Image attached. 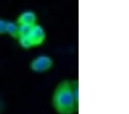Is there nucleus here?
Returning a JSON list of instances; mask_svg holds the SVG:
<instances>
[{"mask_svg": "<svg viewBox=\"0 0 129 114\" xmlns=\"http://www.w3.org/2000/svg\"><path fill=\"white\" fill-rule=\"evenodd\" d=\"M52 105L59 114H74L78 112L79 104L73 94L71 80H62L55 87L52 97Z\"/></svg>", "mask_w": 129, "mask_h": 114, "instance_id": "obj_1", "label": "nucleus"}, {"mask_svg": "<svg viewBox=\"0 0 129 114\" xmlns=\"http://www.w3.org/2000/svg\"><path fill=\"white\" fill-rule=\"evenodd\" d=\"M54 65L53 59L49 55H40L34 58L29 63V68L32 72L41 73L49 71Z\"/></svg>", "mask_w": 129, "mask_h": 114, "instance_id": "obj_2", "label": "nucleus"}, {"mask_svg": "<svg viewBox=\"0 0 129 114\" xmlns=\"http://www.w3.org/2000/svg\"><path fill=\"white\" fill-rule=\"evenodd\" d=\"M27 36L29 39L33 48L37 47L44 43L47 38L46 31L42 26L37 23L32 27Z\"/></svg>", "mask_w": 129, "mask_h": 114, "instance_id": "obj_3", "label": "nucleus"}, {"mask_svg": "<svg viewBox=\"0 0 129 114\" xmlns=\"http://www.w3.org/2000/svg\"><path fill=\"white\" fill-rule=\"evenodd\" d=\"M38 17L35 12L32 10H27L21 13L17 17L16 22L18 26L25 25V26H33L37 24Z\"/></svg>", "mask_w": 129, "mask_h": 114, "instance_id": "obj_4", "label": "nucleus"}, {"mask_svg": "<svg viewBox=\"0 0 129 114\" xmlns=\"http://www.w3.org/2000/svg\"><path fill=\"white\" fill-rule=\"evenodd\" d=\"M6 34H8L12 38L17 39L18 36V25L16 21H8Z\"/></svg>", "mask_w": 129, "mask_h": 114, "instance_id": "obj_5", "label": "nucleus"}, {"mask_svg": "<svg viewBox=\"0 0 129 114\" xmlns=\"http://www.w3.org/2000/svg\"><path fill=\"white\" fill-rule=\"evenodd\" d=\"M33 26H25V25H20L18 26V37L25 36L28 35L32 29ZM18 39V38H17Z\"/></svg>", "mask_w": 129, "mask_h": 114, "instance_id": "obj_6", "label": "nucleus"}, {"mask_svg": "<svg viewBox=\"0 0 129 114\" xmlns=\"http://www.w3.org/2000/svg\"><path fill=\"white\" fill-rule=\"evenodd\" d=\"M7 20L0 18V35L6 34Z\"/></svg>", "mask_w": 129, "mask_h": 114, "instance_id": "obj_7", "label": "nucleus"}]
</instances>
